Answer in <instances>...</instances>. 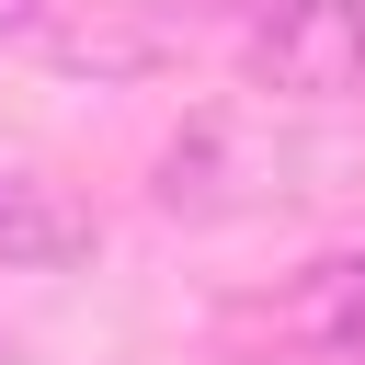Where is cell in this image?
<instances>
[{"instance_id": "6da1fadb", "label": "cell", "mask_w": 365, "mask_h": 365, "mask_svg": "<svg viewBox=\"0 0 365 365\" xmlns=\"http://www.w3.org/2000/svg\"><path fill=\"white\" fill-rule=\"evenodd\" d=\"M251 68H262V91H354L365 80V57H354V0H274L262 23H251Z\"/></svg>"}, {"instance_id": "7a4b0ae2", "label": "cell", "mask_w": 365, "mask_h": 365, "mask_svg": "<svg viewBox=\"0 0 365 365\" xmlns=\"http://www.w3.org/2000/svg\"><path fill=\"white\" fill-rule=\"evenodd\" d=\"M91 205L46 171H0V274H57V262H91Z\"/></svg>"}, {"instance_id": "3957f363", "label": "cell", "mask_w": 365, "mask_h": 365, "mask_svg": "<svg viewBox=\"0 0 365 365\" xmlns=\"http://www.w3.org/2000/svg\"><path fill=\"white\" fill-rule=\"evenodd\" d=\"M308 331H319L331 354H365V262H331V274L308 285Z\"/></svg>"}, {"instance_id": "277c9868", "label": "cell", "mask_w": 365, "mask_h": 365, "mask_svg": "<svg viewBox=\"0 0 365 365\" xmlns=\"http://www.w3.org/2000/svg\"><path fill=\"white\" fill-rule=\"evenodd\" d=\"M0 34H34V0H0Z\"/></svg>"}, {"instance_id": "5b68a950", "label": "cell", "mask_w": 365, "mask_h": 365, "mask_svg": "<svg viewBox=\"0 0 365 365\" xmlns=\"http://www.w3.org/2000/svg\"><path fill=\"white\" fill-rule=\"evenodd\" d=\"M354 57H365V0H354Z\"/></svg>"}, {"instance_id": "8992f818", "label": "cell", "mask_w": 365, "mask_h": 365, "mask_svg": "<svg viewBox=\"0 0 365 365\" xmlns=\"http://www.w3.org/2000/svg\"><path fill=\"white\" fill-rule=\"evenodd\" d=\"M0 365H11V354H0Z\"/></svg>"}]
</instances>
